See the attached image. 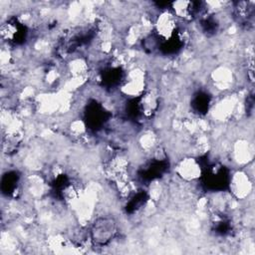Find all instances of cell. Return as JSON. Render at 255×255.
Wrapping results in <instances>:
<instances>
[{
    "mask_svg": "<svg viewBox=\"0 0 255 255\" xmlns=\"http://www.w3.org/2000/svg\"><path fill=\"white\" fill-rule=\"evenodd\" d=\"M25 28V24L18 20H6L2 23L0 28V34L2 40L8 44H15L17 40L24 36L23 29Z\"/></svg>",
    "mask_w": 255,
    "mask_h": 255,
    "instance_id": "7c38bea8",
    "label": "cell"
},
{
    "mask_svg": "<svg viewBox=\"0 0 255 255\" xmlns=\"http://www.w3.org/2000/svg\"><path fill=\"white\" fill-rule=\"evenodd\" d=\"M65 72L72 82L85 81L91 73L90 61L85 56H71L66 62Z\"/></svg>",
    "mask_w": 255,
    "mask_h": 255,
    "instance_id": "9c48e42d",
    "label": "cell"
},
{
    "mask_svg": "<svg viewBox=\"0 0 255 255\" xmlns=\"http://www.w3.org/2000/svg\"><path fill=\"white\" fill-rule=\"evenodd\" d=\"M227 186L233 199L246 200L253 193V175L246 168H237L229 174Z\"/></svg>",
    "mask_w": 255,
    "mask_h": 255,
    "instance_id": "3957f363",
    "label": "cell"
},
{
    "mask_svg": "<svg viewBox=\"0 0 255 255\" xmlns=\"http://www.w3.org/2000/svg\"><path fill=\"white\" fill-rule=\"evenodd\" d=\"M68 132L76 140L85 139L88 133V125L82 119H74L68 124Z\"/></svg>",
    "mask_w": 255,
    "mask_h": 255,
    "instance_id": "4fadbf2b",
    "label": "cell"
},
{
    "mask_svg": "<svg viewBox=\"0 0 255 255\" xmlns=\"http://www.w3.org/2000/svg\"><path fill=\"white\" fill-rule=\"evenodd\" d=\"M136 145L142 153L151 156L155 149L160 146L159 135L155 130L151 128H145L137 134Z\"/></svg>",
    "mask_w": 255,
    "mask_h": 255,
    "instance_id": "8fae6325",
    "label": "cell"
},
{
    "mask_svg": "<svg viewBox=\"0 0 255 255\" xmlns=\"http://www.w3.org/2000/svg\"><path fill=\"white\" fill-rule=\"evenodd\" d=\"M88 231L93 246L105 247L118 235L119 223L113 215L101 214L94 217Z\"/></svg>",
    "mask_w": 255,
    "mask_h": 255,
    "instance_id": "6da1fadb",
    "label": "cell"
},
{
    "mask_svg": "<svg viewBox=\"0 0 255 255\" xmlns=\"http://www.w3.org/2000/svg\"><path fill=\"white\" fill-rule=\"evenodd\" d=\"M147 85L148 81L145 70L136 65L124 73L119 85V91L122 97L135 100L145 92L148 88Z\"/></svg>",
    "mask_w": 255,
    "mask_h": 255,
    "instance_id": "7a4b0ae2",
    "label": "cell"
},
{
    "mask_svg": "<svg viewBox=\"0 0 255 255\" xmlns=\"http://www.w3.org/2000/svg\"><path fill=\"white\" fill-rule=\"evenodd\" d=\"M210 79L213 88L219 92L227 94L234 88L236 84V76L234 72L225 65L217 66L210 74Z\"/></svg>",
    "mask_w": 255,
    "mask_h": 255,
    "instance_id": "ba28073f",
    "label": "cell"
},
{
    "mask_svg": "<svg viewBox=\"0 0 255 255\" xmlns=\"http://www.w3.org/2000/svg\"><path fill=\"white\" fill-rule=\"evenodd\" d=\"M179 21L169 8L159 10L153 18L152 32L159 41L169 42L173 40L179 31Z\"/></svg>",
    "mask_w": 255,
    "mask_h": 255,
    "instance_id": "277c9868",
    "label": "cell"
},
{
    "mask_svg": "<svg viewBox=\"0 0 255 255\" xmlns=\"http://www.w3.org/2000/svg\"><path fill=\"white\" fill-rule=\"evenodd\" d=\"M137 101V111L145 119L152 118L159 109L160 97L154 88H147Z\"/></svg>",
    "mask_w": 255,
    "mask_h": 255,
    "instance_id": "30bf717a",
    "label": "cell"
},
{
    "mask_svg": "<svg viewBox=\"0 0 255 255\" xmlns=\"http://www.w3.org/2000/svg\"><path fill=\"white\" fill-rule=\"evenodd\" d=\"M239 97L233 93L224 94L214 105L209 109L210 117L216 123H226L237 116Z\"/></svg>",
    "mask_w": 255,
    "mask_h": 255,
    "instance_id": "8992f818",
    "label": "cell"
},
{
    "mask_svg": "<svg viewBox=\"0 0 255 255\" xmlns=\"http://www.w3.org/2000/svg\"><path fill=\"white\" fill-rule=\"evenodd\" d=\"M229 155L237 168H245L253 161L254 145L248 138L239 137L230 144Z\"/></svg>",
    "mask_w": 255,
    "mask_h": 255,
    "instance_id": "52a82bcc",
    "label": "cell"
},
{
    "mask_svg": "<svg viewBox=\"0 0 255 255\" xmlns=\"http://www.w3.org/2000/svg\"><path fill=\"white\" fill-rule=\"evenodd\" d=\"M174 173L184 183H193L203 177L204 168L195 155L187 154L178 159L174 165Z\"/></svg>",
    "mask_w": 255,
    "mask_h": 255,
    "instance_id": "5b68a950",
    "label": "cell"
}]
</instances>
